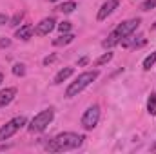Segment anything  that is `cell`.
I'll return each mask as SVG.
<instances>
[{
  "mask_svg": "<svg viewBox=\"0 0 156 154\" xmlns=\"http://www.w3.org/2000/svg\"><path fill=\"white\" fill-rule=\"evenodd\" d=\"M83 136L76 132H62L58 136H55L49 143H47V151L49 152H66V151H75L83 143Z\"/></svg>",
  "mask_w": 156,
  "mask_h": 154,
  "instance_id": "obj_1",
  "label": "cell"
},
{
  "mask_svg": "<svg viewBox=\"0 0 156 154\" xmlns=\"http://www.w3.org/2000/svg\"><path fill=\"white\" fill-rule=\"evenodd\" d=\"M140 24H142V20H140V18H131V20H125V22L118 24V27L113 31V33H109V37L102 42V45H104L105 49H111V47L118 45V44L125 38V37L133 35V33L140 27Z\"/></svg>",
  "mask_w": 156,
  "mask_h": 154,
  "instance_id": "obj_2",
  "label": "cell"
},
{
  "mask_svg": "<svg viewBox=\"0 0 156 154\" xmlns=\"http://www.w3.org/2000/svg\"><path fill=\"white\" fill-rule=\"evenodd\" d=\"M98 71L96 69H93V71H85V73H82V75H78L75 78V82H71L69 83V87L66 89V96L67 98H73V96H78L85 87H89L96 78H98Z\"/></svg>",
  "mask_w": 156,
  "mask_h": 154,
  "instance_id": "obj_3",
  "label": "cell"
},
{
  "mask_svg": "<svg viewBox=\"0 0 156 154\" xmlns=\"http://www.w3.org/2000/svg\"><path fill=\"white\" fill-rule=\"evenodd\" d=\"M53 118H55V111L51 107L40 111L38 114H35V118L29 121V131L31 132H42V131H45L49 127V123L53 121Z\"/></svg>",
  "mask_w": 156,
  "mask_h": 154,
  "instance_id": "obj_4",
  "label": "cell"
},
{
  "mask_svg": "<svg viewBox=\"0 0 156 154\" xmlns=\"http://www.w3.org/2000/svg\"><path fill=\"white\" fill-rule=\"evenodd\" d=\"M27 123V120H26V116H16V118H13V120H9L5 125H2L0 127V142H4V140H9L11 136H15L24 125Z\"/></svg>",
  "mask_w": 156,
  "mask_h": 154,
  "instance_id": "obj_5",
  "label": "cell"
},
{
  "mask_svg": "<svg viewBox=\"0 0 156 154\" xmlns=\"http://www.w3.org/2000/svg\"><path fill=\"white\" fill-rule=\"evenodd\" d=\"M80 121H82V127L85 131H93L98 125V121H100V107L98 105H89L85 109V113L82 114Z\"/></svg>",
  "mask_w": 156,
  "mask_h": 154,
  "instance_id": "obj_6",
  "label": "cell"
},
{
  "mask_svg": "<svg viewBox=\"0 0 156 154\" xmlns=\"http://www.w3.org/2000/svg\"><path fill=\"white\" fill-rule=\"evenodd\" d=\"M56 27V22H55V18H44V20H40L38 24H37V27H35V35L37 37H45V35H49L53 29Z\"/></svg>",
  "mask_w": 156,
  "mask_h": 154,
  "instance_id": "obj_7",
  "label": "cell"
},
{
  "mask_svg": "<svg viewBox=\"0 0 156 154\" xmlns=\"http://www.w3.org/2000/svg\"><path fill=\"white\" fill-rule=\"evenodd\" d=\"M118 7V0H107L102 7H100V11H98V15H96V18H98V22H102V20H105L109 15H113V11Z\"/></svg>",
  "mask_w": 156,
  "mask_h": 154,
  "instance_id": "obj_8",
  "label": "cell"
},
{
  "mask_svg": "<svg viewBox=\"0 0 156 154\" xmlns=\"http://www.w3.org/2000/svg\"><path fill=\"white\" fill-rule=\"evenodd\" d=\"M16 96V87H5L0 91V107H5L9 105Z\"/></svg>",
  "mask_w": 156,
  "mask_h": 154,
  "instance_id": "obj_9",
  "label": "cell"
},
{
  "mask_svg": "<svg viewBox=\"0 0 156 154\" xmlns=\"http://www.w3.org/2000/svg\"><path fill=\"white\" fill-rule=\"evenodd\" d=\"M33 33H35V27H33L31 24H24L20 29H16L15 38H18V40H29L31 37H33Z\"/></svg>",
  "mask_w": 156,
  "mask_h": 154,
  "instance_id": "obj_10",
  "label": "cell"
},
{
  "mask_svg": "<svg viewBox=\"0 0 156 154\" xmlns=\"http://www.w3.org/2000/svg\"><path fill=\"white\" fill-rule=\"evenodd\" d=\"M73 73H75V69H73V67H64V69H60V71L55 75V78H53V83H55V85H60L62 82H66L67 78L71 76Z\"/></svg>",
  "mask_w": 156,
  "mask_h": 154,
  "instance_id": "obj_11",
  "label": "cell"
},
{
  "mask_svg": "<svg viewBox=\"0 0 156 154\" xmlns=\"http://www.w3.org/2000/svg\"><path fill=\"white\" fill-rule=\"evenodd\" d=\"M75 40V35L73 33H62L58 38L53 40V45H56V47H60V45H67V44H71Z\"/></svg>",
  "mask_w": 156,
  "mask_h": 154,
  "instance_id": "obj_12",
  "label": "cell"
},
{
  "mask_svg": "<svg viewBox=\"0 0 156 154\" xmlns=\"http://www.w3.org/2000/svg\"><path fill=\"white\" fill-rule=\"evenodd\" d=\"M75 9H76V2H73V0H69V2H64L62 5H58V11H62V13H66V15L73 13Z\"/></svg>",
  "mask_w": 156,
  "mask_h": 154,
  "instance_id": "obj_13",
  "label": "cell"
},
{
  "mask_svg": "<svg viewBox=\"0 0 156 154\" xmlns=\"http://www.w3.org/2000/svg\"><path fill=\"white\" fill-rule=\"evenodd\" d=\"M113 60V53L111 51H107V53H104L100 58H96V62H94V65L96 67H102V65H105V64H109Z\"/></svg>",
  "mask_w": 156,
  "mask_h": 154,
  "instance_id": "obj_14",
  "label": "cell"
},
{
  "mask_svg": "<svg viewBox=\"0 0 156 154\" xmlns=\"http://www.w3.org/2000/svg\"><path fill=\"white\" fill-rule=\"evenodd\" d=\"M147 113L151 116H156V94L151 93L149 100H147Z\"/></svg>",
  "mask_w": 156,
  "mask_h": 154,
  "instance_id": "obj_15",
  "label": "cell"
},
{
  "mask_svg": "<svg viewBox=\"0 0 156 154\" xmlns=\"http://www.w3.org/2000/svg\"><path fill=\"white\" fill-rule=\"evenodd\" d=\"M154 64H156V51H154V53H151V54L144 60V69H145V71H149Z\"/></svg>",
  "mask_w": 156,
  "mask_h": 154,
  "instance_id": "obj_16",
  "label": "cell"
},
{
  "mask_svg": "<svg viewBox=\"0 0 156 154\" xmlns=\"http://www.w3.org/2000/svg\"><path fill=\"white\" fill-rule=\"evenodd\" d=\"M11 71H13L15 76H24V75H26V65H24V64H15Z\"/></svg>",
  "mask_w": 156,
  "mask_h": 154,
  "instance_id": "obj_17",
  "label": "cell"
},
{
  "mask_svg": "<svg viewBox=\"0 0 156 154\" xmlns=\"http://www.w3.org/2000/svg\"><path fill=\"white\" fill-rule=\"evenodd\" d=\"M22 18H24V15H22V13H16V15L9 20V26H11V27H18L20 22H22Z\"/></svg>",
  "mask_w": 156,
  "mask_h": 154,
  "instance_id": "obj_18",
  "label": "cell"
},
{
  "mask_svg": "<svg viewBox=\"0 0 156 154\" xmlns=\"http://www.w3.org/2000/svg\"><path fill=\"white\" fill-rule=\"evenodd\" d=\"M56 27L60 33H71V22H60Z\"/></svg>",
  "mask_w": 156,
  "mask_h": 154,
  "instance_id": "obj_19",
  "label": "cell"
},
{
  "mask_svg": "<svg viewBox=\"0 0 156 154\" xmlns=\"http://www.w3.org/2000/svg\"><path fill=\"white\" fill-rule=\"evenodd\" d=\"M156 7V0H145L144 4H142V11H151V9H154Z\"/></svg>",
  "mask_w": 156,
  "mask_h": 154,
  "instance_id": "obj_20",
  "label": "cell"
},
{
  "mask_svg": "<svg viewBox=\"0 0 156 154\" xmlns=\"http://www.w3.org/2000/svg\"><path fill=\"white\" fill-rule=\"evenodd\" d=\"M56 60V54H51V56H47V58H44V65H49V64H53Z\"/></svg>",
  "mask_w": 156,
  "mask_h": 154,
  "instance_id": "obj_21",
  "label": "cell"
},
{
  "mask_svg": "<svg viewBox=\"0 0 156 154\" xmlns=\"http://www.w3.org/2000/svg\"><path fill=\"white\" fill-rule=\"evenodd\" d=\"M11 45V40L9 38H2L0 40V47H9Z\"/></svg>",
  "mask_w": 156,
  "mask_h": 154,
  "instance_id": "obj_22",
  "label": "cell"
},
{
  "mask_svg": "<svg viewBox=\"0 0 156 154\" xmlns=\"http://www.w3.org/2000/svg\"><path fill=\"white\" fill-rule=\"evenodd\" d=\"M7 22H9L7 15H0V26H4V24H7Z\"/></svg>",
  "mask_w": 156,
  "mask_h": 154,
  "instance_id": "obj_23",
  "label": "cell"
},
{
  "mask_svg": "<svg viewBox=\"0 0 156 154\" xmlns=\"http://www.w3.org/2000/svg\"><path fill=\"white\" fill-rule=\"evenodd\" d=\"M87 62H89V60H87V58H80V60H78V65H85V64H87Z\"/></svg>",
  "mask_w": 156,
  "mask_h": 154,
  "instance_id": "obj_24",
  "label": "cell"
},
{
  "mask_svg": "<svg viewBox=\"0 0 156 154\" xmlns=\"http://www.w3.org/2000/svg\"><path fill=\"white\" fill-rule=\"evenodd\" d=\"M2 82H4V75L0 73V85H2Z\"/></svg>",
  "mask_w": 156,
  "mask_h": 154,
  "instance_id": "obj_25",
  "label": "cell"
},
{
  "mask_svg": "<svg viewBox=\"0 0 156 154\" xmlns=\"http://www.w3.org/2000/svg\"><path fill=\"white\" fill-rule=\"evenodd\" d=\"M153 29H154V31H156V22H154V24H153Z\"/></svg>",
  "mask_w": 156,
  "mask_h": 154,
  "instance_id": "obj_26",
  "label": "cell"
},
{
  "mask_svg": "<svg viewBox=\"0 0 156 154\" xmlns=\"http://www.w3.org/2000/svg\"><path fill=\"white\" fill-rule=\"evenodd\" d=\"M153 149H156V142H154V145H153Z\"/></svg>",
  "mask_w": 156,
  "mask_h": 154,
  "instance_id": "obj_27",
  "label": "cell"
},
{
  "mask_svg": "<svg viewBox=\"0 0 156 154\" xmlns=\"http://www.w3.org/2000/svg\"><path fill=\"white\" fill-rule=\"evenodd\" d=\"M49 2H58V0H49Z\"/></svg>",
  "mask_w": 156,
  "mask_h": 154,
  "instance_id": "obj_28",
  "label": "cell"
}]
</instances>
